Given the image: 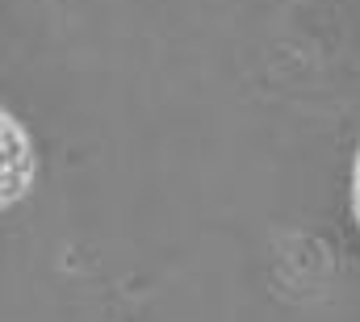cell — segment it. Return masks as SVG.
Listing matches in <instances>:
<instances>
[{
	"instance_id": "1",
	"label": "cell",
	"mask_w": 360,
	"mask_h": 322,
	"mask_svg": "<svg viewBox=\"0 0 360 322\" xmlns=\"http://www.w3.org/2000/svg\"><path fill=\"white\" fill-rule=\"evenodd\" d=\"M352 222L360 231V147H356V163H352Z\"/></svg>"
}]
</instances>
